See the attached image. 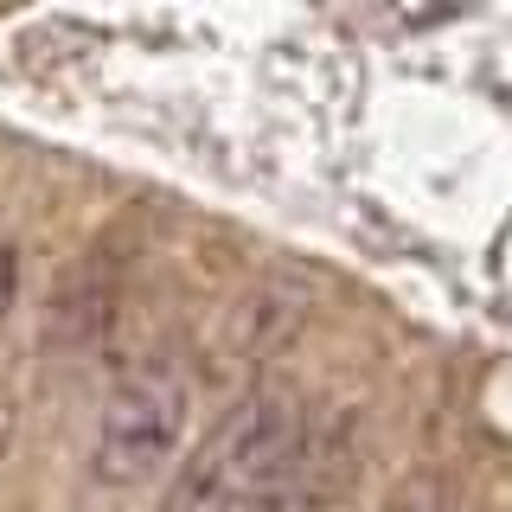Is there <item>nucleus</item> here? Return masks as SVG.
Segmentation results:
<instances>
[{
  "label": "nucleus",
  "instance_id": "f257e3e1",
  "mask_svg": "<svg viewBox=\"0 0 512 512\" xmlns=\"http://www.w3.org/2000/svg\"><path fill=\"white\" fill-rule=\"evenodd\" d=\"M359 474V429L346 410H308L282 391H256L224 410L173 468L160 512H320L346 500Z\"/></svg>",
  "mask_w": 512,
  "mask_h": 512
},
{
  "label": "nucleus",
  "instance_id": "f03ea898",
  "mask_svg": "<svg viewBox=\"0 0 512 512\" xmlns=\"http://www.w3.org/2000/svg\"><path fill=\"white\" fill-rule=\"evenodd\" d=\"M192 423V378L173 359H141L109 384L90 429V480L103 487H148L160 468H173Z\"/></svg>",
  "mask_w": 512,
  "mask_h": 512
},
{
  "label": "nucleus",
  "instance_id": "7ed1b4c3",
  "mask_svg": "<svg viewBox=\"0 0 512 512\" xmlns=\"http://www.w3.org/2000/svg\"><path fill=\"white\" fill-rule=\"evenodd\" d=\"M384 512H455V493H448V480H404L384 500Z\"/></svg>",
  "mask_w": 512,
  "mask_h": 512
},
{
  "label": "nucleus",
  "instance_id": "20e7f679",
  "mask_svg": "<svg viewBox=\"0 0 512 512\" xmlns=\"http://www.w3.org/2000/svg\"><path fill=\"white\" fill-rule=\"evenodd\" d=\"M13 295H20V250L0 244V327H7V314H13Z\"/></svg>",
  "mask_w": 512,
  "mask_h": 512
}]
</instances>
